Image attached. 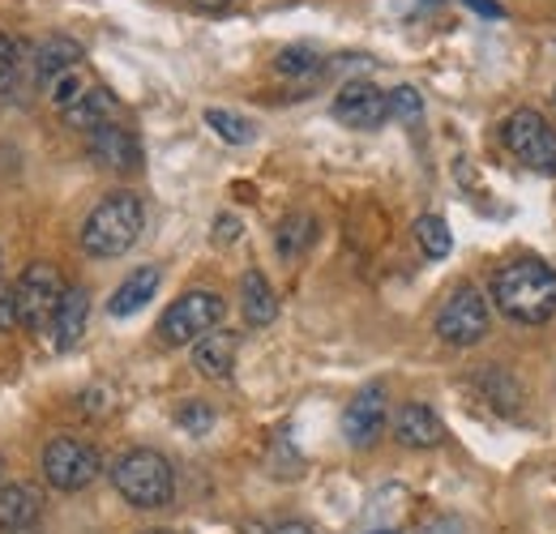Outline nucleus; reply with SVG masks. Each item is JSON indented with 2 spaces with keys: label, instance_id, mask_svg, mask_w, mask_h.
<instances>
[{
  "label": "nucleus",
  "instance_id": "nucleus-1",
  "mask_svg": "<svg viewBox=\"0 0 556 534\" xmlns=\"http://www.w3.org/2000/svg\"><path fill=\"white\" fill-rule=\"evenodd\" d=\"M496 308L518 326H544L556 317V269L548 262H514L492 274Z\"/></svg>",
  "mask_w": 556,
  "mask_h": 534
},
{
  "label": "nucleus",
  "instance_id": "nucleus-2",
  "mask_svg": "<svg viewBox=\"0 0 556 534\" xmlns=\"http://www.w3.org/2000/svg\"><path fill=\"white\" fill-rule=\"evenodd\" d=\"M141 227H146V209L134 193H108L90 209V218L81 223V249L99 262L125 257L138 244Z\"/></svg>",
  "mask_w": 556,
  "mask_h": 534
},
{
  "label": "nucleus",
  "instance_id": "nucleus-3",
  "mask_svg": "<svg viewBox=\"0 0 556 534\" xmlns=\"http://www.w3.org/2000/svg\"><path fill=\"white\" fill-rule=\"evenodd\" d=\"M116 492L134 509H167L176 500V470L159 449H129L112 467Z\"/></svg>",
  "mask_w": 556,
  "mask_h": 534
},
{
  "label": "nucleus",
  "instance_id": "nucleus-4",
  "mask_svg": "<svg viewBox=\"0 0 556 534\" xmlns=\"http://www.w3.org/2000/svg\"><path fill=\"white\" fill-rule=\"evenodd\" d=\"M65 291L70 287H65L61 269L52 266V262H30V266L17 274V282H13V300H17L22 326L35 330V334H48V326H52Z\"/></svg>",
  "mask_w": 556,
  "mask_h": 534
},
{
  "label": "nucleus",
  "instance_id": "nucleus-5",
  "mask_svg": "<svg viewBox=\"0 0 556 534\" xmlns=\"http://www.w3.org/2000/svg\"><path fill=\"white\" fill-rule=\"evenodd\" d=\"M223 313H227L223 295H214V291H185V295L159 317V338H163L167 346L198 342V338H206L210 330H218Z\"/></svg>",
  "mask_w": 556,
  "mask_h": 534
},
{
  "label": "nucleus",
  "instance_id": "nucleus-6",
  "mask_svg": "<svg viewBox=\"0 0 556 534\" xmlns=\"http://www.w3.org/2000/svg\"><path fill=\"white\" fill-rule=\"evenodd\" d=\"M505 150L522 163V167H531V171H540V176H556V129H548V120L540 116V112H531V107H518L509 120H505Z\"/></svg>",
  "mask_w": 556,
  "mask_h": 534
},
{
  "label": "nucleus",
  "instance_id": "nucleus-7",
  "mask_svg": "<svg viewBox=\"0 0 556 534\" xmlns=\"http://www.w3.org/2000/svg\"><path fill=\"white\" fill-rule=\"evenodd\" d=\"M488 326H492L488 300L476 287L450 291V300H445L441 313H437V338L450 342V346H476V342H484Z\"/></svg>",
  "mask_w": 556,
  "mask_h": 534
},
{
  "label": "nucleus",
  "instance_id": "nucleus-8",
  "mask_svg": "<svg viewBox=\"0 0 556 534\" xmlns=\"http://www.w3.org/2000/svg\"><path fill=\"white\" fill-rule=\"evenodd\" d=\"M99 449L94 445H86V441H77V436H56L48 449H43V474H48V483L52 487H61V492H81V487H90L94 479H99Z\"/></svg>",
  "mask_w": 556,
  "mask_h": 534
},
{
  "label": "nucleus",
  "instance_id": "nucleus-9",
  "mask_svg": "<svg viewBox=\"0 0 556 534\" xmlns=\"http://www.w3.org/2000/svg\"><path fill=\"white\" fill-rule=\"evenodd\" d=\"M334 120L348 125V129H359V134L381 129V125L390 120V99H386V90H377L372 81L355 77V81H348V86L334 94Z\"/></svg>",
  "mask_w": 556,
  "mask_h": 534
},
{
  "label": "nucleus",
  "instance_id": "nucleus-10",
  "mask_svg": "<svg viewBox=\"0 0 556 534\" xmlns=\"http://www.w3.org/2000/svg\"><path fill=\"white\" fill-rule=\"evenodd\" d=\"M386 428V390L381 385H364L343 410V436L355 449H368Z\"/></svg>",
  "mask_w": 556,
  "mask_h": 534
},
{
  "label": "nucleus",
  "instance_id": "nucleus-11",
  "mask_svg": "<svg viewBox=\"0 0 556 534\" xmlns=\"http://www.w3.org/2000/svg\"><path fill=\"white\" fill-rule=\"evenodd\" d=\"M86 150L99 167H112V171H138L141 167V145L138 137L129 134L125 125H103L94 134H86Z\"/></svg>",
  "mask_w": 556,
  "mask_h": 534
},
{
  "label": "nucleus",
  "instance_id": "nucleus-12",
  "mask_svg": "<svg viewBox=\"0 0 556 534\" xmlns=\"http://www.w3.org/2000/svg\"><path fill=\"white\" fill-rule=\"evenodd\" d=\"M43 518V492L35 483H0V531L26 534Z\"/></svg>",
  "mask_w": 556,
  "mask_h": 534
},
{
  "label": "nucleus",
  "instance_id": "nucleus-13",
  "mask_svg": "<svg viewBox=\"0 0 556 534\" xmlns=\"http://www.w3.org/2000/svg\"><path fill=\"white\" fill-rule=\"evenodd\" d=\"M394 436H399V445H407V449H432V445H441L445 428H441V419H437L432 406L407 402V406L394 415Z\"/></svg>",
  "mask_w": 556,
  "mask_h": 534
},
{
  "label": "nucleus",
  "instance_id": "nucleus-14",
  "mask_svg": "<svg viewBox=\"0 0 556 534\" xmlns=\"http://www.w3.org/2000/svg\"><path fill=\"white\" fill-rule=\"evenodd\" d=\"M86 317H90V300H86V291H81V287H70L43 338H48L56 351H73V346L81 342V334H86Z\"/></svg>",
  "mask_w": 556,
  "mask_h": 534
},
{
  "label": "nucleus",
  "instance_id": "nucleus-15",
  "mask_svg": "<svg viewBox=\"0 0 556 534\" xmlns=\"http://www.w3.org/2000/svg\"><path fill=\"white\" fill-rule=\"evenodd\" d=\"M236 351H240V338L227 334V330H210L206 338H198V346H193V368L210 377V381H227L231 377V368H236Z\"/></svg>",
  "mask_w": 556,
  "mask_h": 534
},
{
  "label": "nucleus",
  "instance_id": "nucleus-16",
  "mask_svg": "<svg viewBox=\"0 0 556 534\" xmlns=\"http://www.w3.org/2000/svg\"><path fill=\"white\" fill-rule=\"evenodd\" d=\"M112 120H116V94L108 86H90L70 112H65V125L77 129V134H94V129H103Z\"/></svg>",
  "mask_w": 556,
  "mask_h": 534
},
{
  "label": "nucleus",
  "instance_id": "nucleus-17",
  "mask_svg": "<svg viewBox=\"0 0 556 534\" xmlns=\"http://www.w3.org/2000/svg\"><path fill=\"white\" fill-rule=\"evenodd\" d=\"M240 313H244V321H249L253 330L270 326V321L278 317L275 287L266 282V274H262V269H249V274L240 278Z\"/></svg>",
  "mask_w": 556,
  "mask_h": 534
},
{
  "label": "nucleus",
  "instance_id": "nucleus-18",
  "mask_svg": "<svg viewBox=\"0 0 556 534\" xmlns=\"http://www.w3.org/2000/svg\"><path fill=\"white\" fill-rule=\"evenodd\" d=\"M159 266H141V269H134L121 287H116V295L108 300V313L112 317H134V313H141L150 300H154V291H159Z\"/></svg>",
  "mask_w": 556,
  "mask_h": 534
},
{
  "label": "nucleus",
  "instance_id": "nucleus-19",
  "mask_svg": "<svg viewBox=\"0 0 556 534\" xmlns=\"http://www.w3.org/2000/svg\"><path fill=\"white\" fill-rule=\"evenodd\" d=\"M77 65H81V43L70 39V35H48V39L35 48V73H39L43 81H52L56 73L77 68Z\"/></svg>",
  "mask_w": 556,
  "mask_h": 534
},
{
  "label": "nucleus",
  "instance_id": "nucleus-20",
  "mask_svg": "<svg viewBox=\"0 0 556 534\" xmlns=\"http://www.w3.org/2000/svg\"><path fill=\"white\" fill-rule=\"evenodd\" d=\"M313 236H317L313 214H304V209L287 214V218L278 223V257H282V262L304 257V253H308V244H313Z\"/></svg>",
  "mask_w": 556,
  "mask_h": 534
},
{
  "label": "nucleus",
  "instance_id": "nucleus-21",
  "mask_svg": "<svg viewBox=\"0 0 556 534\" xmlns=\"http://www.w3.org/2000/svg\"><path fill=\"white\" fill-rule=\"evenodd\" d=\"M43 86H48V103H52V107L65 116L73 103H77V99H81V94L94 86V81L86 77V68L77 65V68H65V73H56V77H52V81H43Z\"/></svg>",
  "mask_w": 556,
  "mask_h": 534
},
{
  "label": "nucleus",
  "instance_id": "nucleus-22",
  "mask_svg": "<svg viewBox=\"0 0 556 534\" xmlns=\"http://www.w3.org/2000/svg\"><path fill=\"white\" fill-rule=\"evenodd\" d=\"M22 68H26V48L0 30V99H13V90H22Z\"/></svg>",
  "mask_w": 556,
  "mask_h": 534
},
{
  "label": "nucleus",
  "instance_id": "nucleus-23",
  "mask_svg": "<svg viewBox=\"0 0 556 534\" xmlns=\"http://www.w3.org/2000/svg\"><path fill=\"white\" fill-rule=\"evenodd\" d=\"M206 125L218 137H223L227 145H249V141L257 137V125H253L249 116H240V112H227V107H210Z\"/></svg>",
  "mask_w": 556,
  "mask_h": 534
},
{
  "label": "nucleus",
  "instance_id": "nucleus-24",
  "mask_svg": "<svg viewBox=\"0 0 556 534\" xmlns=\"http://www.w3.org/2000/svg\"><path fill=\"white\" fill-rule=\"evenodd\" d=\"M416 240H419V249H424V257H432V262L450 257V249H454V236H450L445 218H437V214L416 218Z\"/></svg>",
  "mask_w": 556,
  "mask_h": 534
},
{
  "label": "nucleus",
  "instance_id": "nucleus-25",
  "mask_svg": "<svg viewBox=\"0 0 556 534\" xmlns=\"http://www.w3.org/2000/svg\"><path fill=\"white\" fill-rule=\"evenodd\" d=\"M386 99H390V116H394L399 125L416 129L419 120H424V99H419V90H412V86H399V90H390Z\"/></svg>",
  "mask_w": 556,
  "mask_h": 534
},
{
  "label": "nucleus",
  "instance_id": "nucleus-26",
  "mask_svg": "<svg viewBox=\"0 0 556 534\" xmlns=\"http://www.w3.org/2000/svg\"><path fill=\"white\" fill-rule=\"evenodd\" d=\"M278 73H287V77H300V73H317L321 68V56L313 52V48H282L275 61Z\"/></svg>",
  "mask_w": 556,
  "mask_h": 534
},
{
  "label": "nucleus",
  "instance_id": "nucleus-27",
  "mask_svg": "<svg viewBox=\"0 0 556 534\" xmlns=\"http://www.w3.org/2000/svg\"><path fill=\"white\" fill-rule=\"evenodd\" d=\"M176 423H180L189 436H210V428H214V410H210L206 402H185V406L176 410Z\"/></svg>",
  "mask_w": 556,
  "mask_h": 534
},
{
  "label": "nucleus",
  "instance_id": "nucleus-28",
  "mask_svg": "<svg viewBox=\"0 0 556 534\" xmlns=\"http://www.w3.org/2000/svg\"><path fill=\"white\" fill-rule=\"evenodd\" d=\"M244 534H313V526L300 518H275V522H249Z\"/></svg>",
  "mask_w": 556,
  "mask_h": 534
},
{
  "label": "nucleus",
  "instance_id": "nucleus-29",
  "mask_svg": "<svg viewBox=\"0 0 556 534\" xmlns=\"http://www.w3.org/2000/svg\"><path fill=\"white\" fill-rule=\"evenodd\" d=\"M17 326H22L17 300H13V287H4V291H0V334H13Z\"/></svg>",
  "mask_w": 556,
  "mask_h": 534
},
{
  "label": "nucleus",
  "instance_id": "nucleus-30",
  "mask_svg": "<svg viewBox=\"0 0 556 534\" xmlns=\"http://www.w3.org/2000/svg\"><path fill=\"white\" fill-rule=\"evenodd\" d=\"M214 240L218 244H236L240 240V218L236 214H218L214 218Z\"/></svg>",
  "mask_w": 556,
  "mask_h": 534
},
{
  "label": "nucleus",
  "instance_id": "nucleus-31",
  "mask_svg": "<svg viewBox=\"0 0 556 534\" xmlns=\"http://www.w3.org/2000/svg\"><path fill=\"white\" fill-rule=\"evenodd\" d=\"M463 4H467V9H476L480 17H501V13H505L496 0H463Z\"/></svg>",
  "mask_w": 556,
  "mask_h": 534
},
{
  "label": "nucleus",
  "instance_id": "nucleus-32",
  "mask_svg": "<svg viewBox=\"0 0 556 534\" xmlns=\"http://www.w3.org/2000/svg\"><path fill=\"white\" fill-rule=\"evenodd\" d=\"M198 9H223V4H231V0H193Z\"/></svg>",
  "mask_w": 556,
  "mask_h": 534
},
{
  "label": "nucleus",
  "instance_id": "nucleus-33",
  "mask_svg": "<svg viewBox=\"0 0 556 534\" xmlns=\"http://www.w3.org/2000/svg\"><path fill=\"white\" fill-rule=\"evenodd\" d=\"M146 534H172V531H146Z\"/></svg>",
  "mask_w": 556,
  "mask_h": 534
},
{
  "label": "nucleus",
  "instance_id": "nucleus-34",
  "mask_svg": "<svg viewBox=\"0 0 556 534\" xmlns=\"http://www.w3.org/2000/svg\"><path fill=\"white\" fill-rule=\"evenodd\" d=\"M0 470H4V458H0Z\"/></svg>",
  "mask_w": 556,
  "mask_h": 534
},
{
  "label": "nucleus",
  "instance_id": "nucleus-35",
  "mask_svg": "<svg viewBox=\"0 0 556 534\" xmlns=\"http://www.w3.org/2000/svg\"><path fill=\"white\" fill-rule=\"evenodd\" d=\"M377 534H386V531H377Z\"/></svg>",
  "mask_w": 556,
  "mask_h": 534
},
{
  "label": "nucleus",
  "instance_id": "nucleus-36",
  "mask_svg": "<svg viewBox=\"0 0 556 534\" xmlns=\"http://www.w3.org/2000/svg\"><path fill=\"white\" fill-rule=\"evenodd\" d=\"M0 266H4V262H0Z\"/></svg>",
  "mask_w": 556,
  "mask_h": 534
}]
</instances>
